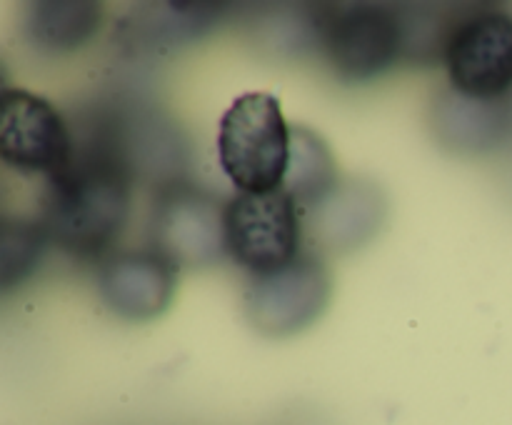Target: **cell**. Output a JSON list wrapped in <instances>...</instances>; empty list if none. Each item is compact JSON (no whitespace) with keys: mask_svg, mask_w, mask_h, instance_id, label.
Listing matches in <instances>:
<instances>
[{"mask_svg":"<svg viewBox=\"0 0 512 425\" xmlns=\"http://www.w3.org/2000/svg\"><path fill=\"white\" fill-rule=\"evenodd\" d=\"M320 13L315 23L320 48L343 80L363 83L393 68L405 45L400 18L378 5H343Z\"/></svg>","mask_w":512,"mask_h":425,"instance_id":"6","label":"cell"},{"mask_svg":"<svg viewBox=\"0 0 512 425\" xmlns=\"http://www.w3.org/2000/svg\"><path fill=\"white\" fill-rule=\"evenodd\" d=\"M133 180L103 118L80 145L73 140L70 163L45 185L40 225L50 243L78 258H108L128 223Z\"/></svg>","mask_w":512,"mask_h":425,"instance_id":"1","label":"cell"},{"mask_svg":"<svg viewBox=\"0 0 512 425\" xmlns=\"http://www.w3.org/2000/svg\"><path fill=\"white\" fill-rule=\"evenodd\" d=\"M0 155L10 168L50 180L70 163L73 133L45 98L28 90H3Z\"/></svg>","mask_w":512,"mask_h":425,"instance_id":"8","label":"cell"},{"mask_svg":"<svg viewBox=\"0 0 512 425\" xmlns=\"http://www.w3.org/2000/svg\"><path fill=\"white\" fill-rule=\"evenodd\" d=\"M340 185L338 165L328 145L310 128H290V160L283 190L298 203L300 210H310L323 203Z\"/></svg>","mask_w":512,"mask_h":425,"instance_id":"11","label":"cell"},{"mask_svg":"<svg viewBox=\"0 0 512 425\" xmlns=\"http://www.w3.org/2000/svg\"><path fill=\"white\" fill-rule=\"evenodd\" d=\"M218 5L208 3H165L158 5V13L140 15L143 28H138V38L150 45H178L185 40L203 35L218 18Z\"/></svg>","mask_w":512,"mask_h":425,"instance_id":"13","label":"cell"},{"mask_svg":"<svg viewBox=\"0 0 512 425\" xmlns=\"http://www.w3.org/2000/svg\"><path fill=\"white\" fill-rule=\"evenodd\" d=\"M445 68L455 93L495 100L512 90V15L473 13L448 30Z\"/></svg>","mask_w":512,"mask_h":425,"instance_id":"7","label":"cell"},{"mask_svg":"<svg viewBox=\"0 0 512 425\" xmlns=\"http://www.w3.org/2000/svg\"><path fill=\"white\" fill-rule=\"evenodd\" d=\"M100 20L103 8L88 0L33 3L25 15V35L43 53L68 55L93 38Z\"/></svg>","mask_w":512,"mask_h":425,"instance_id":"10","label":"cell"},{"mask_svg":"<svg viewBox=\"0 0 512 425\" xmlns=\"http://www.w3.org/2000/svg\"><path fill=\"white\" fill-rule=\"evenodd\" d=\"M150 248L175 268H208L225 253V205L188 180H168L150 210Z\"/></svg>","mask_w":512,"mask_h":425,"instance_id":"3","label":"cell"},{"mask_svg":"<svg viewBox=\"0 0 512 425\" xmlns=\"http://www.w3.org/2000/svg\"><path fill=\"white\" fill-rule=\"evenodd\" d=\"M308 213L320 215L318 240L335 245V248H350L363 243L365 235H373L378 225L380 205L375 195L360 193L358 188L345 193L343 185L333 190L323 203L313 205Z\"/></svg>","mask_w":512,"mask_h":425,"instance_id":"12","label":"cell"},{"mask_svg":"<svg viewBox=\"0 0 512 425\" xmlns=\"http://www.w3.org/2000/svg\"><path fill=\"white\" fill-rule=\"evenodd\" d=\"M225 245L230 258L250 275L283 268L303 253L298 203L283 188L238 193L225 203Z\"/></svg>","mask_w":512,"mask_h":425,"instance_id":"4","label":"cell"},{"mask_svg":"<svg viewBox=\"0 0 512 425\" xmlns=\"http://www.w3.org/2000/svg\"><path fill=\"white\" fill-rule=\"evenodd\" d=\"M218 160L240 193L283 188L290 160V125L280 100L270 93H245L223 113Z\"/></svg>","mask_w":512,"mask_h":425,"instance_id":"2","label":"cell"},{"mask_svg":"<svg viewBox=\"0 0 512 425\" xmlns=\"http://www.w3.org/2000/svg\"><path fill=\"white\" fill-rule=\"evenodd\" d=\"M48 235L43 225L28 220L5 218L0 235V285L10 290L15 283H23L43 255Z\"/></svg>","mask_w":512,"mask_h":425,"instance_id":"14","label":"cell"},{"mask_svg":"<svg viewBox=\"0 0 512 425\" xmlns=\"http://www.w3.org/2000/svg\"><path fill=\"white\" fill-rule=\"evenodd\" d=\"M175 285L178 268L153 248L113 250L100 260V300L125 320L158 318L173 300Z\"/></svg>","mask_w":512,"mask_h":425,"instance_id":"9","label":"cell"},{"mask_svg":"<svg viewBox=\"0 0 512 425\" xmlns=\"http://www.w3.org/2000/svg\"><path fill=\"white\" fill-rule=\"evenodd\" d=\"M330 290L333 283L320 255L300 253L283 268L250 275L243 290V308L255 330L285 338L323 315Z\"/></svg>","mask_w":512,"mask_h":425,"instance_id":"5","label":"cell"}]
</instances>
